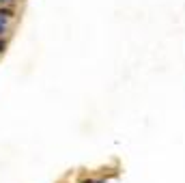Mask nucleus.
<instances>
[{
    "label": "nucleus",
    "instance_id": "1",
    "mask_svg": "<svg viewBox=\"0 0 185 183\" xmlns=\"http://www.w3.org/2000/svg\"><path fill=\"white\" fill-rule=\"evenodd\" d=\"M0 52H4V41H0Z\"/></svg>",
    "mask_w": 185,
    "mask_h": 183
},
{
    "label": "nucleus",
    "instance_id": "2",
    "mask_svg": "<svg viewBox=\"0 0 185 183\" xmlns=\"http://www.w3.org/2000/svg\"><path fill=\"white\" fill-rule=\"evenodd\" d=\"M2 30H4V24H2V22H0V35H2Z\"/></svg>",
    "mask_w": 185,
    "mask_h": 183
},
{
    "label": "nucleus",
    "instance_id": "3",
    "mask_svg": "<svg viewBox=\"0 0 185 183\" xmlns=\"http://www.w3.org/2000/svg\"><path fill=\"white\" fill-rule=\"evenodd\" d=\"M84 183H95V181H84Z\"/></svg>",
    "mask_w": 185,
    "mask_h": 183
},
{
    "label": "nucleus",
    "instance_id": "4",
    "mask_svg": "<svg viewBox=\"0 0 185 183\" xmlns=\"http://www.w3.org/2000/svg\"><path fill=\"white\" fill-rule=\"evenodd\" d=\"M2 2H11V0H2Z\"/></svg>",
    "mask_w": 185,
    "mask_h": 183
}]
</instances>
